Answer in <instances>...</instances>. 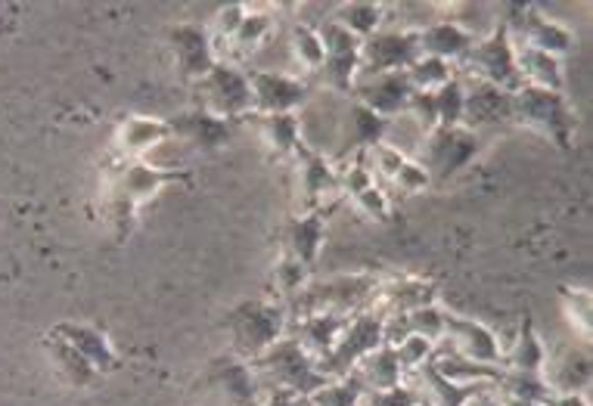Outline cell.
I'll return each mask as SVG.
<instances>
[{
  "instance_id": "obj_1",
  "label": "cell",
  "mask_w": 593,
  "mask_h": 406,
  "mask_svg": "<svg viewBox=\"0 0 593 406\" xmlns=\"http://www.w3.org/2000/svg\"><path fill=\"white\" fill-rule=\"evenodd\" d=\"M181 171H168L159 164H146L141 159H122V162L109 164L106 177H102V193L106 205L112 211V218L128 221L146 199H153L165 183L181 181Z\"/></svg>"
},
{
  "instance_id": "obj_2",
  "label": "cell",
  "mask_w": 593,
  "mask_h": 406,
  "mask_svg": "<svg viewBox=\"0 0 593 406\" xmlns=\"http://www.w3.org/2000/svg\"><path fill=\"white\" fill-rule=\"evenodd\" d=\"M510 122L541 131L544 137H550L559 146H569L574 137V127H578L574 109L566 102L562 94L529 87V84H519L510 94Z\"/></svg>"
},
{
  "instance_id": "obj_3",
  "label": "cell",
  "mask_w": 593,
  "mask_h": 406,
  "mask_svg": "<svg viewBox=\"0 0 593 406\" xmlns=\"http://www.w3.org/2000/svg\"><path fill=\"white\" fill-rule=\"evenodd\" d=\"M379 295L376 276H336L329 283L305 285L295 298L299 317L314 313H332V317H354L361 310H370Z\"/></svg>"
},
{
  "instance_id": "obj_4",
  "label": "cell",
  "mask_w": 593,
  "mask_h": 406,
  "mask_svg": "<svg viewBox=\"0 0 593 406\" xmlns=\"http://www.w3.org/2000/svg\"><path fill=\"white\" fill-rule=\"evenodd\" d=\"M255 366H258L280 391H289V394H295V397H299V394H314L317 387L327 385V379L317 372V360H314L292 335H289V339H280L277 345L267 347L262 357H255Z\"/></svg>"
},
{
  "instance_id": "obj_5",
  "label": "cell",
  "mask_w": 593,
  "mask_h": 406,
  "mask_svg": "<svg viewBox=\"0 0 593 406\" xmlns=\"http://www.w3.org/2000/svg\"><path fill=\"white\" fill-rule=\"evenodd\" d=\"M479 152V134L457 124V127H435L432 134L423 137L416 164H423V171L429 174L432 183L450 181L453 174H460L472 156Z\"/></svg>"
},
{
  "instance_id": "obj_6",
  "label": "cell",
  "mask_w": 593,
  "mask_h": 406,
  "mask_svg": "<svg viewBox=\"0 0 593 406\" xmlns=\"http://www.w3.org/2000/svg\"><path fill=\"white\" fill-rule=\"evenodd\" d=\"M460 65L470 72L475 82L492 84L512 94L519 87V72H516V41L510 38L507 25H497L488 38H475Z\"/></svg>"
},
{
  "instance_id": "obj_7",
  "label": "cell",
  "mask_w": 593,
  "mask_h": 406,
  "mask_svg": "<svg viewBox=\"0 0 593 406\" xmlns=\"http://www.w3.org/2000/svg\"><path fill=\"white\" fill-rule=\"evenodd\" d=\"M420 60V28H386L361 44V78L408 72Z\"/></svg>"
},
{
  "instance_id": "obj_8",
  "label": "cell",
  "mask_w": 593,
  "mask_h": 406,
  "mask_svg": "<svg viewBox=\"0 0 593 406\" xmlns=\"http://www.w3.org/2000/svg\"><path fill=\"white\" fill-rule=\"evenodd\" d=\"M199 87V102L203 112L218 115V119H237V115H249L252 112V90H249L246 72L227 65V62H215V69L196 82Z\"/></svg>"
},
{
  "instance_id": "obj_9",
  "label": "cell",
  "mask_w": 593,
  "mask_h": 406,
  "mask_svg": "<svg viewBox=\"0 0 593 406\" xmlns=\"http://www.w3.org/2000/svg\"><path fill=\"white\" fill-rule=\"evenodd\" d=\"M283 310L277 305H265V302H255V305L240 307L233 310V335H237V347L246 354V357H262L267 347L277 345L283 335Z\"/></svg>"
},
{
  "instance_id": "obj_10",
  "label": "cell",
  "mask_w": 593,
  "mask_h": 406,
  "mask_svg": "<svg viewBox=\"0 0 593 406\" xmlns=\"http://www.w3.org/2000/svg\"><path fill=\"white\" fill-rule=\"evenodd\" d=\"M252 90V112L258 115H292L307 100V84L274 72H246Z\"/></svg>"
},
{
  "instance_id": "obj_11",
  "label": "cell",
  "mask_w": 593,
  "mask_h": 406,
  "mask_svg": "<svg viewBox=\"0 0 593 406\" xmlns=\"http://www.w3.org/2000/svg\"><path fill=\"white\" fill-rule=\"evenodd\" d=\"M358 102L376 112L379 119L391 122L395 115L408 112V102L413 97V87L408 82V72H389V75H370L354 84Z\"/></svg>"
},
{
  "instance_id": "obj_12",
  "label": "cell",
  "mask_w": 593,
  "mask_h": 406,
  "mask_svg": "<svg viewBox=\"0 0 593 406\" xmlns=\"http://www.w3.org/2000/svg\"><path fill=\"white\" fill-rule=\"evenodd\" d=\"M370 171L379 174L383 181L395 183L404 193H423L429 186V174L423 171V164H416V159H410L408 152H401L398 146H391L389 140L376 143L364 149Z\"/></svg>"
},
{
  "instance_id": "obj_13",
  "label": "cell",
  "mask_w": 593,
  "mask_h": 406,
  "mask_svg": "<svg viewBox=\"0 0 593 406\" xmlns=\"http://www.w3.org/2000/svg\"><path fill=\"white\" fill-rule=\"evenodd\" d=\"M445 339H448L453 350L460 357H467L472 364H485V366H500V342L494 335L488 325L475 323V320H467V317H445Z\"/></svg>"
},
{
  "instance_id": "obj_14",
  "label": "cell",
  "mask_w": 593,
  "mask_h": 406,
  "mask_svg": "<svg viewBox=\"0 0 593 406\" xmlns=\"http://www.w3.org/2000/svg\"><path fill=\"white\" fill-rule=\"evenodd\" d=\"M295 159H299V186H302L307 211H320V202L342 189L339 168H332V162H329L324 152H314L307 146H302L295 152Z\"/></svg>"
},
{
  "instance_id": "obj_15",
  "label": "cell",
  "mask_w": 593,
  "mask_h": 406,
  "mask_svg": "<svg viewBox=\"0 0 593 406\" xmlns=\"http://www.w3.org/2000/svg\"><path fill=\"white\" fill-rule=\"evenodd\" d=\"M512 41H522V47H532V50H544L550 57H559L566 50H572V32L562 28L559 22L547 20L534 10H522L519 16V32L510 35Z\"/></svg>"
},
{
  "instance_id": "obj_16",
  "label": "cell",
  "mask_w": 593,
  "mask_h": 406,
  "mask_svg": "<svg viewBox=\"0 0 593 406\" xmlns=\"http://www.w3.org/2000/svg\"><path fill=\"white\" fill-rule=\"evenodd\" d=\"M171 44H174V53L181 62V72L190 82H199L205 78L211 69H215V50H211V38L205 35L203 28L196 25H181L171 32Z\"/></svg>"
},
{
  "instance_id": "obj_17",
  "label": "cell",
  "mask_w": 593,
  "mask_h": 406,
  "mask_svg": "<svg viewBox=\"0 0 593 406\" xmlns=\"http://www.w3.org/2000/svg\"><path fill=\"white\" fill-rule=\"evenodd\" d=\"M494 122H510V94L492 84H470L467 102H463V127L475 131L482 124Z\"/></svg>"
},
{
  "instance_id": "obj_18",
  "label": "cell",
  "mask_w": 593,
  "mask_h": 406,
  "mask_svg": "<svg viewBox=\"0 0 593 406\" xmlns=\"http://www.w3.org/2000/svg\"><path fill=\"white\" fill-rule=\"evenodd\" d=\"M472 44H475V35H470L463 25H453V22H435L429 28H420V57L460 62Z\"/></svg>"
},
{
  "instance_id": "obj_19",
  "label": "cell",
  "mask_w": 593,
  "mask_h": 406,
  "mask_svg": "<svg viewBox=\"0 0 593 406\" xmlns=\"http://www.w3.org/2000/svg\"><path fill=\"white\" fill-rule=\"evenodd\" d=\"M516 72H519V82L529 84V87L562 94V65H559V57H550L544 50H532V47L516 44Z\"/></svg>"
},
{
  "instance_id": "obj_20",
  "label": "cell",
  "mask_w": 593,
  "mask_h": 406,
  "mask_svg": "<svg viewBox=\"0 0 593 406\" xmlns=\"http://www.w3.org/2000/svg\"><path fill=\"white\" fill-rule=\"evenodd\" d=\"M324 236H327V221H324V214H320V211L295 214V218L289 221V230H287L289 255H292L295 261H302V264L311 270L314 261H317L320 245H324Z\"/></svg>"
},
{
  "instance_id": "obj_21",
  "label": "cell",
  "mask_w": 593,
  "mask_h": 406,
  "mask_svg": "<svg viewBox=\"0 0 593 406\" xmlns=\"http://www.w3.org/2000/svg\"><path fill=\"white\" fill-rule=\"evenodd\" d=\"M348 320H351V317H332V313H314V317H302L299 332H295L292 339L305 347L314 360H324L329 350H332V345L339 342V335H342V329L348 325Z\"/></svg>"
},
{
  "instance_id": "obj_22",
  "label": "cell",
  "mask_w": 593,
  "mask_h": 406,
  "mask_svg": "<svg viewBox=\"0 0 593 406\" xmlns=\"http://www.w3.org/2000/svg\"><path fill=\"white\" fill-rule=\"evenodd\" d=\"M168 137H171L168 122L134 115L119 127V152H122V159H141L146 149H153L156 143L168 140Z\"/></svg>"
},
{
  "instance_id": "obj_23",
  "label": "cell",
  "mask_w": 593,
  "mask_h": 406,
  "mask_svg": "<svg viewBox=\"0 0 593 406\" xmlns=\"http://www.w3.org/2000/svg\"><path fill=\"white\" fill-rule=\"evenodd\" d=\"M354 376L364 382V387H367V391H386V387L401 385V379H404V369H401V364H398V354H395V347L379 345L376 350H370L361 364L354 366Z\"/></svg>"
},
{
  "instance_id": "obj_24",
  "label": "cell",
  "mask_w": 593,
  "mask_h": 406,
  "mask_svg": "<svg viewBox=\"0 0 593 406\" xmlns=\"http://www.w3.org/2000/svg\"><path fill=\"white\" fill-rule=\"evenodd\" d=\"M171 124V134L184 137V140L196 143V146H205V149H215V146H225L230 140V122L218 119V115H208L203 109L196 112H186L184 119Z\"/></svg>"
},
{
  "instance_id": "obj_25",
  "label": "cell",
  "mask_w": 593,
  "mask_h": 406,
  "mask_svg": "<svg viewBox=\"0 0 593 406\" xmlns=\"http://www.w3.org/2000/svg\"><path fill=\"white\" fill-rule=\"evenodd\" d=\"M270 32H274V20H270L267 13H262V10H249L246 20L240 22V28H237L233 38L227 41V50L221 53V60L218 62H225V57L227 65L243 60V57H249L252 50H258V47L270 38Z\"/></svg>"
},
{
  "instance_id": "obj_26",
  "label": "cell",
  "mask_w": 593,
  "mask_h": 406,
  "mask_svg": "<svg viewBox=\"0 0 593 406\" xmlns=\"http://www.w3.org/2000/svg\"><path fill=\"white\" fill-rule=\"evenodd\" d=\"M60 335H69L62 342H69V345L75 347L97 372L116 366V350H112V345L106 342V335H100V332H94L87 325H60Z\"/></svg>"
},
{
  "instance_id": "obj_27",
  "label": "cell",
  "mask_w": 593,
  "mask_h": 406,
  "mask_svg": "<svg viewBox=\"0 0 593 406\" xmlns=\"http://www.w3.org/2000/svg\"><path fill=\"white\" fill-rule=\"evenodd\" d=\"M389 124L391 122L379 119L376 112H370L367 106L354 102L346 115L348 140L354 143V146H361V149H370V146H376V143L386 140V134H389Z\"/></svg>"
},
{
  "instance_id": "obj_28",
  "label": "cell",
  "mask_w": 593,
  "mask_h": 406,
  "mask_svg": "<svg viewBox=\"0 0 593 406\" xmlns=\"http://www.w3.org/2000/svg\"><path fill=\"white\" fill-rule=\"evenodd\" d=\"M507 366H510V372H525V376H541L544 372L547 350L541 345V339L534 335L532 323L522 325V332L516 339V347H512L510 357H507Z\"/></svg>"
},
{
  "instance_id": "obj_29",
  "label": "cell",
  "mask_w": 593,
  "mask_h": 406,
  "mask_svg": "<svg viewBox=\"0 0 593 406\" xmlns=\"http://www.w3.org/2000/svg\"><path fill=\"white\" fill-rule=\"evenodd\" d=\"M265 140L277 156H295L305 140H302V119L292 115H267L265 119Z\"/></svg>"
},
{
  "instance_id": "obj_30",
  "label": "cell",
  "mask_w": 593,
  "mask_h": 406,
  "mask_svg": "<svg viewBox=\"0 0 593 406\" xmlns=\"http://www.w3.org/2000/svg\"><path fill=\"white\" fill-rule=\"evenodd\" d=\"M453 78H457L453 65L445 60H435V57H420L408 69V82L413 87V94H435Z\"/></svg>"
},
{
  "instance_id": "obj_31",
  "label": "cell",
  "mask_w": 593,
  "mask_h": 406,
  "mask_svg": "<svg viewBox=\"0 0 593 406\" xmlns=\"http://www.w3.org/2000/svg\"><path fill=\"white\" fill-rule=\"evenodd\" d=\"M364 394H367L364 382L354 372H348L342 376V382H327L314 394H307V406H358Z\"/></svg>"
},
{
  "instance_id": "obj_32",
  "label": "cell",
  "mask_w": 593,
  "mask_h": 406,
  "mask_svg": "<svg viewBox=\"0 0 593 406\" xmlns=\"http://www.w3.org/2000/svg\"><path fill=\"white\" fill-rule=\"evenodd\" d=\"M383 13H386V10H383L379 3H348V7H342L332 20L339 22V25H346L354 38L367 41L370 35L379 32V25L386 20Z\"/></svg>"
},
{
  "instance_id": "obj_33",
  "label": "cell",
  "mask_w": 593,
  "mask_h": 406,
  "mask_svg": "<svg viewBox=\"0 0 593 406\" xmlns=\"http://www.w3.org/2000/svg\"><path fill=\"white\" fill-rule=\"evenodd\" d=\"M435 97V115H438V127H457L463 124V102H467V84L460 78L448 82L441 90L432 94Z\"/></svg>"
},
{
  "instance_id": "obj_34",
  "label": "cell",
  "mask_w": 593,
  "mask_h": 406,
  "mask_svg": "<svg viewBox=\"0 0 593 406\" xmlns=\"http://www.w3.org/2000/svg\"><path fill=\"white\" fill-rule=\"evenodd\" d=\"M292 53H295V60L302 62L307 72H320L324 62H327V50H324L320 35L314 28H307V25H295V32H292Z\"/></svg>"
},
{
  "instance_id": "obj_35",
  "label": "cell",
  "mask_w": 593,
  "mask_h": 406,
  "mask_svg": "<svg viewBox=\"0 0 593 406\" xmlns=\"http://www.w3.org/2000/svg\"><path fill=\"white\" fill-rule=\"evenodd\" d=\"M218 382L227 387L233 401H252L255 397V379L243 360H221L218 364Z\"/></svg>"
},
{
  "instance_id": "obj_36",
  "label": "cell",
  "mask_w": 593,
  "mask_h": 406,
  "mask_svg": "<svg viewBox=\"0 0 593 406\" xmlns=\"http://www.w3.org/2000/svg\"><path fill=\"white\" fill-rule=\"evenodd\" d=\"M445 317H448V313H441L435 305L416 307V310H410L408 313L410 332H413V335H423V339H429V342H438V339H445Z\"/></svg>"
},
{
  "instance_id": "obj_37",
  "label": "cell",
  "mask_w": 593,
  "mask_h": 406,
  "mask_svg": "<svg viewBox=\"0 0 593 406\" xmlns=\"http://www.w3.org/2000/svg\"><path fill=\"white\" fill-rule=\"evenodd\" d=\"M274 276H277V288L283 292V295H302V288H305V280H307V267L302 264V261H295L292 255H287L280 264H277V270H274Z\"/></svg>"
},
{
  "instance_id": "obj_38",
  "label": "cell",
  "mask_w": 593,
  "mask_h": 406,
  "mask_svg": "<svg viewBox=\"0 0 593 406\" xmlns=\"http://www.w3.org/2000/svg\"><path fill=\"white\" fill-rule=\"evenodd\" d=\"M351 202L358 205L364 214L376 218V221H386V218H389V199H386V189H383L379 183H370V186H364L361 193H354Z\"/></svg>"
},
{
  "instance_id": "obj_39",
  "label": "cell",
  "mask_w": 593,
  "mask_h": 406,
  "mask_svg": "<svg viewBox=\"0 0 593 406\" xmlns=\"http://www.w3.org/2000/svg\"><path fill=\"white\" fill-rule=\"evenodd\" d=\"M395 354H398V364H401V369L408 372V369H416V366H423L426 360H429L432 342L429 339H423V335H408L401 345L395 347Z\"/></svg>"
},
{
  "instance_id": "obj_40",
  "label": "cell",
  "mask_w": 593,
  "mask_h": 406,
  "mask_svg": "<svg viewBox=\"0 0 593 406\" xmlns=\"http://www.w3.org/2000/svg\"><path fill=\"white\" fill-rule=\"evenodd\" d=\"M426 401L420 391L408 385L386 387V391H370V406H420Z\"/></svg>"
},
{
  "instance_id": "obj_41",
  "label": "cell",
  "mask_w": 593,
  "mask_h": 406,
  "mask_svg": "<svg viewBox=\"0 0 593 406\" xmlns=\"http://www.w3.org/2000/svg\"><path fill=\"white\" fill-rule=\"evenodd\" d=\"M504 406H537V404H525V401H512V397H507V404Z\"/></svg>"
}]
</instances>
